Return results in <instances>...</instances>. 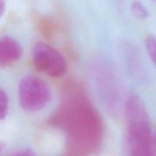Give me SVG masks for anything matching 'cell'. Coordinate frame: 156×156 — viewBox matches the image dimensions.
Wrapping results in <instances>:
<instances>
[{
  "label": "cell",
  "instance_id": "cell-1",
  "mask_svg": "<svg viewBox=\"0 0 156 156\" xmlns=\"http://www.w3.org/2000/svg\"><path fill=\"white\" fill-rule=\"evenodd\" d=\"M126 119V152L127 156H153V133L150 118L143 101L131 95L125 107Z\"/></svg>",
  "mask_w": 156,
  "mask_h": 156
},
{
  "label": "cell",
  "instance_id": "cell-2",
  "mask_svg": "<svg viewBox=\"0 0 156 156\" xmlns=\"http://www.w3.org/2000/svg\"><path fill=\"white\" fill-rule=\"evenodd\" d=\"M21 108L28 113L41 111L51 101L52 93L43 79L34 75L24 76L18 86Z\"/></svg>",
  "mask_w": 156,
  "mask_h": 156
},
{
  "label": "cell",
  "instance_id": "cell-3",
  "mask_svg": "<svg viewBox=\"0 0 156 156\" xmlns=\"http://www.w3.org/2000/svg\"><path fill=\"white\" fill-rule=\"evenodd\" d=\"M34 66L52 78H60L66 73L65 58L54 47L44 42H37L32 50Z\"/></svg>",
  "mask_w": 156,
  "mask_h": 156
},
{
  "label": "cell",
  "instance_id": "cell-4",
  "mask_svg": "<svg viewBox=\"0 0 156 156\" xmlns=\"http://www.w3.org/2000/svg\"><path fill=\"white\" fill-rule=\"evenodd\" d=\"M22 47L18 41L9 36L0 37V66L7 67L21 57Z\"/></svg>",
  "mask_w": 156,
  "mask_h": 156
},
{
  "label": "cell",
  "instance_id": "cell-5",
  "mask_svg": "<svg viewBox=\"0 0 156 156\" xmlns=\"http://www.w3.org/2000/svg\"><path fill=\"white\" fill-rule=\"evenodd\" d=\"M9 96L3 88L0 87V120L6 118L9 113Z\"/></svg>",
  "mask_w": 156,
  "mask_h": 156
},
{
  "label": "cell",
  "instance_id": "cell-6",
  "mask_svg": "<svg viewBox=\"0 0 156 156\" xmlns=\"http://www.w3.org/2000/svg\"><path fill=\"white\" fill-rule=\"evenodd\" d=\"M146 47L148 55L156 68V39L154 37L149 36L146 38Z\"/></svg>",
  "mask_w": 156,
  "mask_h": 156
},
{
  "label": "cell",
  "instance_id": "cell-7",
  "mask_svg": "<svg viewBox=\"0 0 156 156\" xmlns=\"http://www.w3.org/2000/svg\"><path fill=\"white\" fill-rule=\"evenodd\" d=\"M131 10L134 16L140 19H144L149 16V12L144 5L140 2L136 1L132 3L131 5Z\"/></svg>",
  "mask_w": 156,
  "mask_h": 156
},
{
  "label": "cell",
  "instance_id": "cell-8",
  "mask_svg": "<svg viewBox=\"0 0 156 156\" xmlns=\"http://www.w3.org/2000/svg\"><path fill=\"white\" fill-rule=\"evenodd\" d=\"M7 156H37L35 152L33 150L29 149H21V150L16 151V152H14L12 153L9 154Z\"/></svg>",
  "mask_w": 156,
  "mask_h": 156
},
{
  "label": "cell",
  "instance_id": "cell-9",
  "mask_svg": "<svg viewBox=\"0 0 156 156\" xmlns=\"http://www.w3.org/2000/svg\"><path fill=\"white\" fill-rule=\"evenodd\" d=\"M5 10V0H0V18L3 15Z\"/></svg>",
  "mask_w": 156,
  "mask_h": 156
},
{
  "label": "cell",
  "instance_id": "cell-10",
  "mask_svg": "<svg viewBox=\"0 0 156 156\" xmlns=\"http://www.w3.org/2000/svg\"><path fill=\"white\" fill-rule=\"evenodd\" d=\"M2 144L0 143V152H2Z\"/></svg>",
  "mask_w": 156,
  "mask_h": 156
},
{
  "label": "cell",
  "instance_id": "cell-11",
  "mask_svg": "<svg viewBox=\"0 0 156 156\" xmlns=\"http://www.w3.org/2000/svg\"><path fill=\"white\" fill-rule=\"evenodd\" d=\"M155 2H156V0H155Z\"/></svg>",
  "mask_w": 156,
  "mask_h": 156
}]
</instances>
